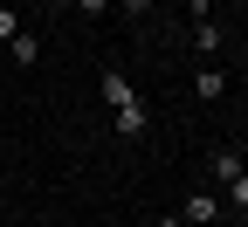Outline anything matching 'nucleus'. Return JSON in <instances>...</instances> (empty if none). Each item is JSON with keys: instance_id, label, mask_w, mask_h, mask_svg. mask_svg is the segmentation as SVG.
<instances>
[{"instance_id": "1", "label": "nucleus", "mask_w": 248, "mask_h": 227, "mask_svg": "<svg viewBox=\"0 0 248 227\" xmlns=\"http://www.w3.org/2000/svg\"><path fill=\"white\" fill-rule=\"evenodd\" d=\"M97 90H104V104H110L117 138H145V104H138L131 76H124V69H104V76H97Z\"/></svg>"}, {"instance_id": "2", "label": "nucleus", "mask_w": 248, "mask_h": 227, "mask_svg": "<svg viewBox=\"0 0 248 227\" xmlns=\"http://www.w3.org/2000/svg\"><path fill=\"white\" fill-rule=\"evenodd\" d=\"M221 207H228L221 193H207V186H193V193H186V207H179V220H186V227H207V220H221Z\"/></svg>"}, {"instance_id": "3", "label": "nucleus", "mask_w": 248, "mask_h": 227, "mask_svg": "<svg viewBox=\"0 0 248 227\" xmlns=\"http://www.w3.org/2000/svg\"><path fill=\"white\" fill-rule=\"evenodd\" d=\"M193 96H200V104H221V96H228V76L214 69V62H200V69H193Z\"/></svg>"}, {"instance_id": "4", "label": "nucleus", "mask_w": 248, "mask_h": 227, "mask_svg": "<svg viewBox=\"0 0 248 227\" xmlns=\"http://www.w3.org/2000/svg\"><path fill=\"white\" fill-rule=\"evenodd\" d=\"M207 172H214V179H221V186H228V179H241V172H248V158H241L234 145H221V151H214V158H207Z\"/></svg>"}, {"instance_id": "5", "label": "nucleus", "mask_w": 248, "mask_h": 227, "mask_svg": "<svg viewBox=\"0 0 248 227\" xmlns=\"http://www.w3.org/2000/svg\"><path fill=\"white\" fill-rule=\"evenodd\" d=\"M193 55H221V28H214V14L193 21Z\"/></svg>"}, {"instance_id": "6", "label": "nucleus", "mask_w": 248, "mask_h": 227, "mask_svg": "<svg viewBox=\"0 0 248 227\" xmlns=\"http://www.w3.org/2000/svg\"><path fill=\"white\" fill-rule=\"evenodd\" d=\"M35 55H42V42H35V35H28V28H21V35L7 42V62H21V69H28V62H35Z\"/></svg>"}, {"instance_id": "7", "label": "nucleus", "mask_w": 248, "mask_h": 227, "mask_svg": "<svg viewBox=\"0 0 248 227\" xmlns=\"http://www.w3.org/2000/svg\"><path fill=\"white\" fill-rule=\"evenodd\" d=\"M14 35H21V14H14V7H0V48H7Z\"/></svg>"}, {"instance_id": "8", "label": "nucleus", "mask_w": 248, "mask_h": 227, "mask_svg": "<svg viewBox=\"0 0 248 227\" xmlns=\"http://www.w3.org/2000/svg\"><path fill=\"white\" fill-rule=\"evenodd\" d=\"M221 200H228V207H248V172H241V179H228V193H221Z\"/></svg>"}, {"instance_id": "9", "label": "nucleus", "mask_w": 248, "mask_h": 227, "mask_svg": "<svg viewBox=\"0 0 248 227\" xmlns=\"http://www.w3.org/2000/svg\"><path fill=\"white\" fill-rule=\"evenodd\" d=\"M110 7H117V0H76V14H90V21H104Z\"/></svg>"}, {"instance_id": "10", "label": "nucleus", "mask_w": 248, "mask_h": 227, "mask_svg": "<svg viewBox=\"0 0 248 227\" xmlns=\"http://www.w3.org/2000/svg\"><path fill=\"white\" fill-rule=\"evenodd\" d=\"M117 7H124V14H152L159 0H117Z\"/></svg>"}, {"instance_id": "11", "label": "nucleus", "mask_w": 248, "mask_h": 227, "mask_svg": "<svg viewBox=\"0 0 248 227\" xmlns=\"http://www.w3.org/2000/svg\"><path fill=\"white\" fill-rule=\"evenodd\" d=\"M145 227H186V220H179V213H166V220H145Z\"/></svg>"}, {"instance_id": "12", "label": "nucleus", "mask_w": 248, "mask_h": 227, "mask_svg": "<svg viewBox=\"0 0 248 227\" xmlns=\"http://www.w3.org/2000/svg\"><path fill=\"white\" fill-rule=\"evenodd\" d=\"M42 7H76V0H42Z\"/></svg>"}]
</instances>
